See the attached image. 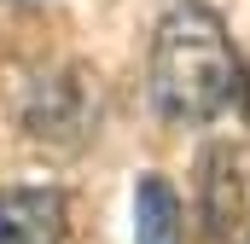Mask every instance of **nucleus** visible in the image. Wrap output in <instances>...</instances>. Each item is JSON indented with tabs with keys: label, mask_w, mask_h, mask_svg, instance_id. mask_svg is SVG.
Listing matches in <instances>:
<instances>
[{
	"label": "nucleus",
	"mask_w": 250,
	"mask_h": 244,
	"mask_svg": "<svg viewBox=\"0 0 250 244\" xmlns=\"http://www.w3.org/2000/svg\"><path fill=\"white\" fill-rule=\"evenodd\" d=\"M134 244H187L181 192L163 181L157 169H146V175L134 181Z\"/></svg>",
	"instance_id": "20e7f679"
},
{
	"label": "nucleus",
	"mask_w": 250,
	"mask_h": 244,
	"mask_svg": "<svg viewBox=\"0 0 250 244\" xmlns=\"http://www.w3.org/2000/svg\"><path fill=\"white\" fill-rule=\"evenodd\" d=\"M6 6H41V0H6Z\"/></svg>",
	"instance_id": "39448f33"
},
{
	"label": "nucleus",
	"mask_w": 250,
	"mask_h": 244,
	"mask_svg": "<svg viewBox=\"0 0 250 244\" xmlns=\"http://www.w3.org/2000/svg\"><path fill=\"white\" fill-rule=\"evenodd\" d=\"M70 203L59 186H6L0 192V244H64Z\"/></svg>",
	"instance_id": "7ed1b4c3"
},
{
	"label": "nucleus",
	"mask_w": 250,
	"mask_h": 244,
	"mask_svg": "<svg viewBox=\"0 0 250 244\" xmlns=\"http://www.w3.org/2000/svg\"><path fill=\"white\" fill-rule=\"evenodd\" d=\"M245 163L233 145H209L198 163V215H204V239L233 244L245 227Z\"/></svg>",
	"instance_id": "f03ea898"
},
{
	"label": "nucleus",
	"mask_w": 250,
	"mask_h": 244,
	"mask_svg": "<svg viewBox=\"0 0 250 244\" xmlns=\"http://www.w3.org/2000/svg\"><path fill=\"white\" fill-rule=\"evenodd\" d=\"M245 99V64L204 0H175L151 29V105L175 128H204Z\"/></svg>",
	"instance_id": "f257e3e1"
}]
</instances>
